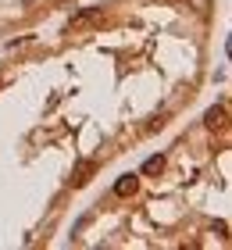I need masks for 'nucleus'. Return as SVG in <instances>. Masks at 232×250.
<instances>
[{
	"instance_id": "f257e3e1",
	"label": "nucleus",
	"mask_w": 232,
	"mask_h": 250,
	"mask_svg": "<svg viewBox=\"0 0 232 250\" xmlns=\"http://www.w3.org/2000/svg\"><path fill=\"white\" fill-rule=\"evenodd\" d=\"M100 18H104L100 7H86V11H79L72 18V29H86V25H93V21H100Z\"/></svg>"
},
{
	"instance_id": "20e7f679",
	"label": "nucleus",
	"mask_w": 232,
	"mask_h": 250,
	"mask_svg": "<svg viewBox=\"0 0 232 250\" xmlns=\"http://www.w3.org/2000/svg\"><path fill=\"white\" fill-rule=\"evenodd\" d=\"M93 168H97L93 161H79V168H75V175H72V183H75V186H83V183H89Z\"/></svg>"
},
{
	"instance_id": "f03ea898",
	"label": "nucleus",
	"mask_w": 232,
	"mask_h": 250,
	"mask_svg": "<svg viewBox=\"0 0 232 250\" xmlns=\"http://www.w3.org/2000/svg\"><path fill=\"white\" fill-rule=\"evenodd\" d=\"M136 186H139V179H136V175H122L118 183H114V193H118V197H132Z\"/></svg>"
},
{
	"instance_id": "39448f33",
	"label": "nucleus",
	"mask_w": 232,
	"mask_h": 250,
	"mask_svg": "<svg viewBox=\"0 0 232 250\" xmlns=\"http://www.w3.org/2000/svg\"><path fill=\"white\" fill-rule=\"evenodd\" d=\"M165 172V157H147V165H143V175H161Z\"/></svg>"
},
{
	"instance_id": "7ed1b4c3",
	"label": "nucleus",
	"mask_w": 232,
	"mask_h": 250,
	"mask_svg": "<svg viewBox=\"0 0 232 250\" xmlns=\"http://www.w3.org/2000/svg\"><path fill=\"white\" fill-rule=\"evenodd\" d=\"M204 122H207V129H225V107H211L204 115Z\"/></svg>"
}]
</instances>
